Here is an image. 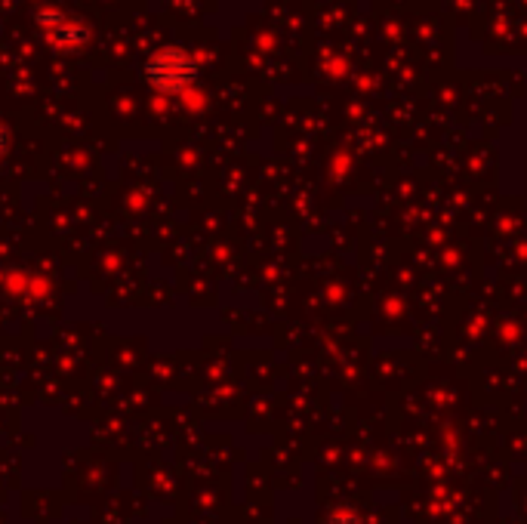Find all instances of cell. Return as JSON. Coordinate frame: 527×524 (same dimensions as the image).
Here are the masks:
<instances>
[{
    "instance_id": "6da1fadb",
    "label": "cell",
    "mask_w": 527,
    "mask_h": 524,
    "mask_svg": "<svg viewBox=\"0 0 527 524\" xmlns=\"http://www.w3.org/2000/svg\"><path fill=\"white\" fill-rule=\"evenodd\" d=\"M192 74H195V62L182 50H161L152 62H148V78H152V84L170 93L192 84Z\"/></svg>"
},
{
    "instance_id": "7a4b0ae2",
    "label": "cell",
    "mask_w": 527,
    "mask_h": 524,
    "mask_svg": "<svg viewBox=\"0 0 527 524\" xmlns=\"http://www.w3.org/2000/svg\"><path fill=\"white\" fill-rule=\"evenodd\" d=\"M50 22H53V25L47 28L50 41L62 44V34H65V44H78V41H81L78 34H84V31H78V25H74V22H68V19H62V22H59V16H53Z\"/></svg>"
},
{
    "instance_id": "3957f363",
    "label": "cell",
    "mask_w": 527,
    "mask_h": 524,
    "mask_svg": "<svg viewBox=\"0 0 527 524\" xmlns=\"http://www.w3.org/2000/svg\"><path fill=\"white\" fill-rule=\"evenodd\" d=\"M4 145H7V136H4V130H0V152H4Z\"/></svg>"
}]
</instances>
